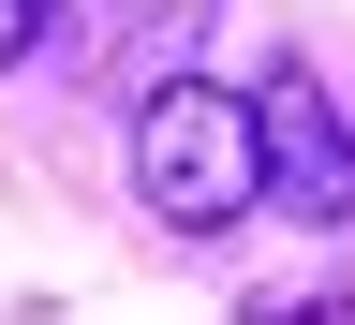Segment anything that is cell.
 <instances>
[{"label":"cell","mask_w":355,"mask_h":325,"mask_svg":"<svg viewBox=\"0 0 355 325\" xmlns=\"http://www.w3.org/2000/svg\"><path fill=\"white\" fill-rule=\"evenodd\" d=\"M44 15H60V0H0V74H15L30 44H44Z\"/></svg>","instance_id":"3"},{"label":"cell","mask_w":355,"mask_h":325,"mask_svg":"<svg viewBox=\"0 0 355 325\" xmlns=\"http://www.w3.org/2000/svg\"><path fill=\"white\" fill-rule=\"evenodd\" d=\"M252 133H266V193H282V207H311V222H340V207H355V148H340V104H326V89H311L296 60L252 89Z\"/></svg>","instance_id":"2"},{"label":"cell","mask_w":355,"mask_h":325,"mask_svg":"<svg viewBox=\"0 0 355 325\" xmlns=\"http://www.w3.org/2000/svg\"><path fill=\"white\" fill-rule=\"evenodd\" d=\"M266 193V133H252V89H148L133 104V207L178 222V237H237Z\"/></svg>","instance_id":"1"}]
</instances>
